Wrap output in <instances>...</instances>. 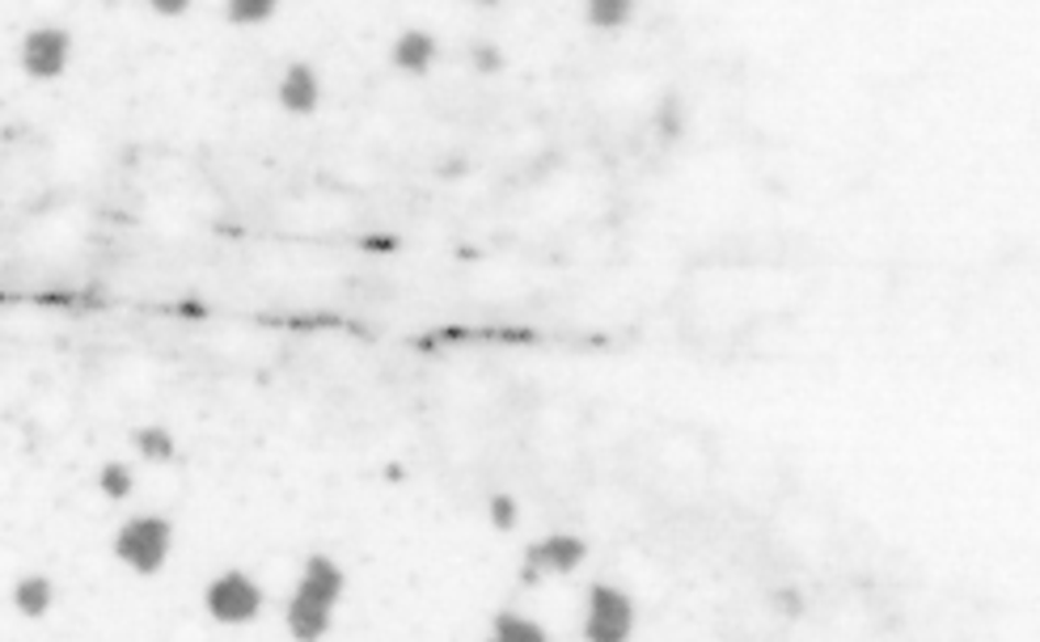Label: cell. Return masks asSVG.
<instances>
[{
    "mask_svg": "<svg viewBox=\"0 0 1040 642\" xmlns=\"http://www.w3.org/2000/svg\"><path fill=\"white\" fill-rule=\"evenodd\" d=\"M73 64V34L55 22L30 26L18 43V68L30 80H59Z\"/></svg>",
    "mask_w": 1040,
    "mask_h": 642,
    "instance_id": "5b68a950",
    "label": "cell"
},
{
    "mask_svg": "<svg viewBox=\"0 0 1040 642\" xmlns=\"http://www.w3.org/2000/svg\"><path fill=\"white\" fill-rule=\"evenodd\" d=\"M275 18V0H229L224 22L229 26H263Z\"/></svg>",
    "mask_w": 1040,
    "mask_h": 642,
    "instance_id": "9a60e30c",
    "label": "cell"
},
{
    "mask_svg": "<svg viewBox=\"0 0 1040 642\" xmlns=\"http://www.w3.org/2000/svg\"><path fill=\"white\" fill-rule=\"evenodd\" d=\"M487 520H491L495 533H512L520 524V503L512 495H491L487 499Z\"/></svg>",
    "mask_w": 1040,
    "mask_h": 642,
    "instance_id": "2e32d148",
    "label": "cell"
},
{
    "mask_svg": "<svg viewBox=\"0 0 1040 642\" xmlns=\"http://www.w3.org/2000/svg\"><path fill=\"white\" fill-rule=\"evenodd\" d=\"M132 449H136L140 461H148V465H165V461L178 456V440H174V431L169 428L148 423V428L132 431Z\"/></svg>",
    "mask_w": 1040,
    "mask_h": 642,
    "instance_id": "30bf717a",
    "label": "cell"
},
{
    "mask_svg": "<svg viewBox=\"0 0 1040 642\" xmlns=\"http://www.w3.org/2000/svg\"><path fill=\"white\" fill-rule=\"evenodd\" d=\"M263 605H267V591L246 571H220L203 588V613L217 626H250V621H258Z\"/></svg>",
    "mask_w": 1040,
    "mask_h": 642,
    "instance_id": "3957f363",
    "label": "cell"
},
{
    "mask_svg": "<svg viewBox=\"0 0 1040 642\" xmlns=\"http://www.w3.org/2000/svg\"><path fill=\"white\" fill-rule=\"evenodd\" d=\"M187 9H191L187 0H157V4H153V13H157V18H182Z\"/></svg>",
    "mask_w": 1040,
    "mask_h": 642,
    "instance_id": "ac0fdd59",
    "label": "cell"
},
{
    "mask_svg": "<svg viewBox=\"0 0 1040 642\" xmlns=\"http://www.w3.org/2000/svg\"><path fill=\"white\" fill-rule=\"evenodd\" d=\"M584 642H630L634 634V600L618 584H593L584 596Z\"/></svg>",
    "mask_w": 1040,
    "mask_h": 642,
    "instance_id": "277c9868",
    "label": "cell"
},
{
    "mask_svg": "<svg viewBox=\"0 0 1040 642\" xmlns=\"http://www.w3.org/2000/svg\"><path fill=\"white\" fill-rule=\"evenodd\" d=\"M487 642H550V634H546V626H538L533 617L508 613V609H504V613H495Z\"/></svg>",
    "mask_w": 1040,
    "mask_h": 642,
    "instance_id": "8fae6325",
    "label": "cell"
},
{
    "mask_svg": "<svg viewBox=\"0 0 1040 642\" xmlns=\"http://www.w3.org/2000/svg\"><path fill=\"white\" fill-rule=\"evenodd\" d=\"M347 591V571L330 554H309L301 562V575H297V588L288 596V609H284V626L297 642H322L334 626V609Z\"/></svg>",
    "mask_w": 1040,
    "mask_h": 642,
    "instance_id": "6da1fadb",
    "label": "cell"
},
{
    "mask_svg": "<svg viewBox=\"0 0 1040 642\" xmlns=\"http://www.w3.org/2000/svg\"><path fill=\"white\" fill-rule=\"evenodd\" d=\"M275 102H279L284 114H313V110L322 107V77H318V68L305 64V59L288 64L279 73V80H275Z\"/></svg>",
    "mask_w": 1040,
    "mask_h": 642,
    "instance_id": "52a82bcc",
    "label": "cell"
},
{
    "mask_svg": "<svg viewBox=\"0 0 1040 642\" xmlns=\"http://www.w3.org/2000/svg\"><path fill=\"white\" fill-rule=\"evenodd\" d=\"M630 18H634L630 0H588V9H584V22L593 30H622Z\"/></svg>",
    "mask_w": 1040,
    "mask_h": 642,
    "instance_id": "4fadbf2b",
    "label": "cell"
},
{
    "mask_svg": "<svg viewBox=\"0 0 1040 642\" xmlns=\"http://www.w3.org/2000/svg\"><path fill=\"white\" fill-rule=\"evenodd\" d=\"M584 558H588V541H584V536H575V533L542 536V541H533V545L524 550L520 584L533 588V584L546 579V575H572L575 566H584Z\"/></svg>",
    "mask_w": 1040,
    "mask_h": 642,
    "instance_id": "8992f818",
    "label": "cell"
},
{
    "mask_svg": "<svg viewBox=\"0 0 1040 642\" xmlns=\"http://www.w3.org/2000/svg\"><path fill=\"white\" fill-rule=\"evenodd\" d=\"M652 128H656V135L664 140V144H673V140H682L685 135V102L677 98V93L660 98L656 114H652Z\"/></svg>",
    "mask_w": 1040,
    "mask_h": 642,
    "instance_id": "5bb4252c",
    "label": "cell"
},
{
    "mask_svg": "<svg viewBox=\"0 0 1040 642\" xmlns=\"http://www.w3.org/2000/svg\"><path fill=\"white\" fill-rule=\"evenodd\" d=\"M440 59V38L432 34V30H402L398 38H394V47H389V64L402 73V77H428L432 68H436Z\"/></svg>",
    "mask_w": 1040,
    "mask_h": 642,
    "instance_id": "ba28073f",
    "label": "cell"
},
{
    "mask_svg": "<svg viewBox=\"0 0 1040 642\" xmlns=\"http://www.w3.org/2000/svg\"><path fill=\"white\" fill-rule=\"evenodd\" d=\"M98 495L110 499V503H128L136 495V469L128 461H107L98 469Z\"/></svg>",
    "mask_w": 1040,
    "mask_h": 642,
    "instance_id": "7c38bea8",
    "label": "cell"
},
{
    "mask_svg": "<svg viewBox=\"0 0 1040 642\" xmlns=\"http://www.w3.org/2000/svg\"><path fill=\"white\" fill-rule=\"evenodd\" d=\"M174 554V524L157 511L128 516L114 533V558L123 562L132 575H157Z\"/></svg>",
    "mask_w": 1040,
    "mask_h": 642,
    "instance_id": "7a4b0ae2",
    "label": "cell"
},
{
    "mask_svg": "<svg viewBox=\"0 0 1040 642\" xmlns=\"http://www.w3.org/2000/svg\"><path fill=\"white\" fill-rule=\"evenodd\" d=\"M469 64H474L483 77H495V73L504 68V47L491 43V38H474V43H469Z\"/></svg>",
    "mask_w": 1040,
    "mask_h": 642,
    "instance_id": "e0dca14e",
    "label": "cell"
},
{
    "mask_svg": "<svg viewBox=\"0 0 1040 642\" xmlns=\"http://www.w3.org/2000/svg\"><path fill=\"white\" fill-rule=\"evenodd\" d=\"M9 605L26 617V621H43V617L55 609V579L52 575H43V571H26V575H18V584H13V591H9Z\"/></svg>",
    "mask_w": 1040,
    "mask_h": 642,
    "instance_id": "9c48e42d",
    "label": "cell"
}]
</instances>
